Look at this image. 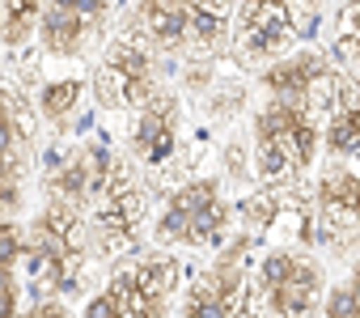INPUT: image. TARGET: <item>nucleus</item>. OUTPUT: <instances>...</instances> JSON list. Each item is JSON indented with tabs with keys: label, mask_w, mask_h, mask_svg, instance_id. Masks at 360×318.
Segmentation results:
<instances>
[{
	"label": "nucleus",
	"mask_w": 360,
	"mask_h": 318,
	"mask_svg": "<svg viewBox=\"0 0 360 318\" xmlns=\"http://www.w3.org/2000/svg\"><path fill=\"white\" fill-rule=\"evenodd\" d=\"M47 200L68 204L94 242V255L110 259L136 246L144 225V187L136 183V170L123 153H115L102 140L72 144L68 153H56L47 166Z\"/></svg>",
	"instance_id": "obj_1"
},
{
	"label": "nucleus",
	"mask_w": 360,
	"mask_h": 318,
	"mask_svg": "<svg viewBox=\"0 0 360 318\" xmlns=\"http://www.w3.org/2000/svg\"><path fill=\"white\" fill-rule=\"evenodd\" d=\"M94 259V242H89V229L85 221L60 204V200H47L39 208V217L30 221V234L22 238V276H26V288L39 301H68L85 288V267Z\"/></svg>",
	"instance_id": "obj_2"
},
{
	"label": "nucleus",
	"mask_w": 360,
	"mask_h": 318,
	"mask_svg": "<svg viewBox=\"0 0 360 318\" xmlns=\"http://www.w3.org/2000/svg\"><path fill=\"white\" fill-rule=\"evenodd\" d=\"M322 119L297 102L267 98L255 115V174L267 187H288L318 157Z\"/></svg>",
	"instance_id": "obj_3"
},
{
	"label": "nucleus",
	"mask_w": 360,
	"mask_h": 318,
	"mask_svg": "<svg viewBox=\"0 0 360 318\" xmlns=\"http://www.w3.org/2000/svg\"><path fill=\"white\" fill-rule=\"evenodd\" d=\"M153 56L212 60L233 39V5H140L127 18Z\"/></svg>",
	"instance_id": "obj_4"
},
{
	"label": "nucleus",
	"mask_w": 360,
	"mask_h": 318,
	"mask_svg": "<svg viewBox=\"0 0 360 318\" xmlns=\"http://www.w3.org/2000/svg\"><path fill=\"white\" fill-rule=\"evenodd\" d=\"M178 280H183V263L174 255H136L115 267L106 288L89 301L85 318H169Z\"/></svg>",
	"instance_id": "obj_5"
},
{
	"label": "nucleus",
	"mask_w": 360,
	"mask_h": 318,
	"mask_svg": "<svg viewBox=\"0 0 360 318\" xmlns=\"http://www.w3.org/2000/svg\"><path fill=\"white\" fill-rule=\"evenodd\" d=\"M250 259H255V238H238L233 246H225L208 272L191 276L178 314L183 318H267L255 293Z\"/></svg>",
	"instance_id": "obj_6"
},
{
	"label": "nucleus",
	"mask_w": 360,
	"mask_h": 318,
	"mask_svg": "<svg viewBox=\"0 0 360 318\" xmlns=\"http://www.w3.org/2000/svg\"><path fill=\"white\" fill-rule=\"evenodd\" d=\"M157 89H161L157 56L144 43V34L127 22V30L110 39V47L102 51V64L94 72V98L106 110H140Z\"/></svg>",
	"instance_id": "obj_7"
},
{
	"label": "nucleus",
	"mask_w": 360,
	"mask_h": 318,
	"mask_svg": "<svg viewBox=\"0 0 360 318\" xmlns=\"http://www.w3.org/2000/svg\"><path fill=\"white\" fill-rule=\"evenodd\" d=\"M233 208L221 196L217 179H191L183 183L161 208L157 238L161 242H183V246H221L229 238Z\"/></svg>",
	"instance_id": "obj_8"
},
{
	"label": "nucleus",
	"mask_w": 360,
	"mask_h": 318,
	"mask_svg": "<svg viewBox=\"0 0 360 318\" xmlns=\"http://www.w3.org/2000/svg\"><path fill=\"white\" fill-rule=\"evenodd\" d=\"M255 293L267 318H305L322 297V267L292 246L263 250L255 263Z\"/></svg>",
	"instance_id": "obj_9"
},
{
	"label": "nucleus",
	"mask_w": 360,
	"mask_h": 318,
	"mask_svg": "<svg viewBox=\"0 0 360 318\" xmlns=\"http://www.w3.org/2000/svg\"><path fill=\"white\" fill-rule=\"evenodd\" d=\"M309 242L343 255L360 250V174L335 166L318 179L309 200Z\"/></svg>",
	"instance_id": "obj_10"
},
{
	"label": "nucleus",
	"mask_w": 360,
	"mask_h": 318,
	"mask_svg": "<svg viewBox=\"0 0 360 318\" xmlns=\"http://www.w3.org/2000/svg\"><path fill=\"white\" fill-rule=\"evenodd\" d=\"M34 162V110L18 85H0V212H18Z\"/></svg>",
	"instance_id": "obj_11"
},
{
	"label": "nucleus",
	"mask_w": 360,
	"mask_h": 318,
	"mask_svg": "<svg viewBox=\"0 0 360 318\" xmlns=\"http://www.w3.org/2000/svg\"><path fill=\"white\" fill-rule=\"evenodd\" d=\"M267 98H280V102H297L305 110H314L318 119L335 110V98H339V81L343 72H335V64L322 56V51H292L276 64H267L259 72Z\"/></svg>",
	"instance_id": "obj_12"
},
{
	"label": "nucleus",
	"mask_w": 360,
	"mask_h": 318,
	"mask_svg": "<svg viewBox=\"0 0 360 318\" xmlns=\"http://www.w3.org/2000/svg\"><path fill=\"white\" fill-rule=\"evenodd\" d=\"M314 26H318V9H297V5H242V9H233L238 47L255 64H276Z\"/></svg>",
	"instance_id": "obj_13"
},
{
	"label": "nucleus",
	"mask_w": 360,
	"mask_h": 318,
	"mask_svg": "<svg viewBox=\"0 0 360 318\" xmlns=\"http://www.w3.org/2000/svg\"><path fill=\"white\" fill-rule=\"evenodd\" d=\"M110 5L102 0H64V5H43L39 13V43L47 56L77 60L102 30H106Z\"/></svg>",
	"instance_id": "obj_14"
},
{
	"label": "nucleus",
	"mask_w": 360,
	"mask_h": 318,
	"mask_svg": "<svg viewBox=\"0 0 360 318\" xmlns=\"http://www.w3.org/2000/svg\"><path fill=\"white\" fill-rule=\"evenodd\" d=\"M178 123H183V110H178V98L161 85L140 110H136V123L127 132V148L140 166L148 170H165L178 153Z\"/></svg>",
	"instance_id": "obj_15"
},
{
	"label": "nucleus",
	"mask_w": 360,
	"mask_h": 318,
	"mask_svg": "<svg viewBox=\"0 0 360 318\" xmlns=\"http://www.w3.org/2000/svg\"><path fill=\"white\" fill-rule=\"evenodd\" d=\"M326 148L330 157H356L360 162V72H347L339 81L335 110L326 119Z\"/></svg>",
	"instance_id": "obj_16"
},
{
	"label": "nucleus",
	"mask_w": 360,
	"mask_h": 318,
	"mask_svg": "<svg viewBox=\"0 0 360 318\" xmlns=\"http://www.w3.org/2000/svg\"><path fill=\"white\" fill-rule=\"evenodd\" d=\"M22 238H26V229L18 221H0V318H18V301H22V284H18Z\"/></svg>",
	"instance_id": "obj_17"
},
{
	"label": "nucleus",
	"mask_w": 360,
	"mask_h": 318,
	"mask_svg": "<svg viewBox=\"0 0 360 318\" xmlns=\"http://www.w3.org/2000/svg\"><path fill=\"white\" fill-rule=\"evenodd\" d=\"M81 98H85V81H77V77H68V81H47V85L39 89V110H43V119H47L51 127L64 132V123L77 115Z\"/></svg>",
	"instance_id": "obj_18"
},
{
	"label": "nucleus",
	"mask_w": 360,
	"mask_h": 318,
	"mask_svg": "<svg viewBox=\"0 0 360 318\" xmlns=\"http://www.w3.org/2000/svg\"><path fill=\"white\" fill-rule=\"evenodd\" d=\"M330 64L360 72V5L335 9V34H330Z\"/></svg>",
	"instance_id": "obj_19"
},
{
	"label": "nucleus",
	"mask_w": 360,
	"mask_h": 318,
	"mask_svg": "<svg viewBox=\"0 0 360 318\" xmlns=\"http://www.w3.org/2000/svg\"><path fill=\"white\" fill-rule=\"evenodd\" d=\"M39 13H43V5H30V0L0 5V43H5V47H22L39 30Z\"/></svg>",
	"instance_id": "obj_20"
},
{
	"label": "nucleus",
	"mask_w": 360,
	"mask_h": 318,
	"mask_svg": "<svg viewBox=\"0 0 360 318\" xmlns=\"http://www.w3.org/2000/svg\"><path fill=\"white\" fill-rule=\"evenodd\" d=\"M322 318H360V263L352 267V276L326 297V310Z\"/></svg>",
	"instance_id": "obj_21"
},
{
	"label": "nucleus",
	"mask_w": 360,
	"mask_h": 318,
	"mask_svg": "<svg viewBox=\"0 0 360 318\" xmlns=\"http://www.w3.org/2000/svg\"><path fill=\"white\" fill-rule=\"evenodd\" d=\"M18 318H72L64 301H39L30 310H18Z\"/></svg>",
	"instance_id": "obj_22"
}]
</instances>
